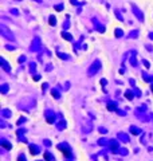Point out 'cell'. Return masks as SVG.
Here are the masks:
<instances>
[{"label":"cell","mask_w":153,"mask_h":161,"mask_svg":"<svg viewBox=\"0 0 153 161\" xmlns=\"http://www.w3.org/2000/svg\"><path fill=\"white\" fill-rule=\"evenodd\" d=\"M36 1H40V0H36Z\"/></svg>","instance_id":"cell-7"},{"label":"cell","mask_w":153,"mask_h":161,"mask_svg":"<svg viewBox=\"0 0 153 161\" xmlns=\"http://www.w3.org/2000/svg\"><path fill=\"white\" fill-rule=\"evenodd\" d=\"M55 23H56L55 18H54V16H51V18H50V24H51V26H54V24H55Z\"/></svg>","instance_id":"cell-2"},{"label":"cell","mask_w":153,"mask_h":161,"mask_svg":"<svg viewBox=\"0 0 153 161\" xmlns=\"http://www.w3.org/2000/svg\"><path fill=\"white\" fill-rule=\"evenodd\" d=\"M133 11H134V13L137 15V18L140 19V20H144V18H142V13H141V11H138V8L136 7V5H133Z\"/></svg>","instance_id":"cell-1"},{"label":"cell","mask_w":153,"mask_h":161,"mask_svg":"<svg viewBox=\"0 0 153 161\" xmlns=\"http://www.w3.org/2000/svg\"><path fill=\"white\" fill-rule=\"evenodd\" d=\"M63 38H66L67 40H70V39H71V36H70L69 34H63Z\"/></svg>","instance_id":"cell-3"},{"label":"cell","mask_w":153,"mask_h":161,"mask_svg":"<svg viewBox=\"0 0 153 161\" xmlns=\"http://www.w3.org/2000/svg\"><path fill=\"white\" fill-rule=\"evenodd\" d=\"M55 8H56V10H58V11H61V10H62V7H61V4H59V5H56V7H55Z\"/></svg>","instance_id":"cell-5"},{"label":"cell","mask_w":153,"mask_h":161,"mask_svg":"<svg viewBox=\"0 0 153 161\" xmlns=\"http://www.w3.org/2000/svg\"><path fill=\"white\" fill-rule=\"evenodd\" d=\"M115 34H117V35H122V31H118L117 30V31H115Z\"/></svg>","instance_id":"cell-4"},{"label":"cell","mask_w":153,"mask_h":161,"mask_svg":"<svg viewBox=\"0 0 153 161\" xmlns=\"http://www.w3.org/2000/svg\"><path fill=\"white\" fill-rule=\"evenodd\" d=\"M70 1H71L73 4H74V3H76V0H70Z\"/></svg>","instance_id":"cell-6"}]
</instances>
